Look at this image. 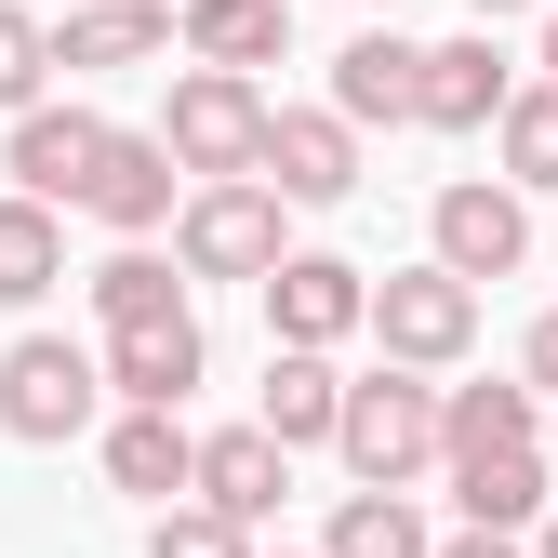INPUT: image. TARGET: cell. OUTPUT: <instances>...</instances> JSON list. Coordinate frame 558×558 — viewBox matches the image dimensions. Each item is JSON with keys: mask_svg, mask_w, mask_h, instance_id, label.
I'll return each mask as SVG.
<instances>
[{"mask_svg": "<svg viewBox=\"0 0 558 558\" xmlns=\"http://www.w3.org/2000/svg\"><path fill=\"white\" fill-rule=\"evenodd\" d=\"M426 240H439L426 266L465 279V293H478V279H519V266H532V199H519V186H439Z\"/></svg>", "mask_w": 558, "mask_h": 558, "instance_id": "obj_8", "label": "cell"}, {"mask_svg": "<svg viewBox=\"0 0 558 558\" xmlns=\"http://www.w3.org/2000/svg\"><path fill=\"white\" fill-rule=\"evenodd\" d=\"M332 120L360 133V120H412V40L399 27H360L332 53Z\"/></svg>", "mask_w": 558, "mask_h": 558, "instance_id": "obj_16", "label": "cell"}, {"mask_svg": "<svg viewBox=\"0 0 558 558\" xmlns=\"http://www.w3.org/2000/svg\"><path fill=\"white\" fill-rule=\"evenodd\" d=\"M147 558H253V532H227L214 506H160L147 519Z\"/></svg>", "mask_w": 558, "mask_h": 558, "instance_id": "obj_26", "label": "cell"}, {"mask_svg": "<svg viewBox=\"0 0 558 558\" xmlns=\"http://www.w3.org/2000/svg\"><path fill=\"white\" fill-rule=\"evenodd\" d=\"M40 81H53V27L27 14V0H0V120H27Z\"/></svg>", "mask_w": 558, "mask_h": 558, "instance_id": "obj_25", "label": "cell"}, {"mask_svg": "<svg viewBox=\"0 0 558 558\" xmlns=\"http://www.w3.org/2000/svg\"><path fill=\"white\" fill-rule=\"evenodd\" d=\"M332 452H345L360 493H412V478L439 465V386L426 373H360L345 412H332Z\"/></svg>", "mask_w": 558, "mask_h": 558, "instance_id": "obj_1", "label": "cell"}, {"mask_svg": "<svg viewBox=\"0 0 558 558\" xmlns=\"http://www.w3.org/2000/svg\"><path fill=\"white\" fill-rule=\"evenodd\" d=\"M506 53H493V27H465V40H412V120L426 133H493L506 120Z\"/></svg>", "mask_w": 558, "mask_h": 558, "instance_id": "obj_9", "label": "cell"}, {"mask_svg": "<svg viewBox=\"0 0 558 558\" xmlns=\"http://www.w3.org/2000/svg\"><path fill=\"white\" fill-rule=\"evenodd\" d=\"M519 373H532V386H558V306H545V319L519 332Z\"/></svg>", "mask_w": 558, "mask_h": 558, "instance_id": "obj_27", "label": "cell"}, {"mask_svg": "<svg viewBox=\"0 0 558 558\" xmlns=\"http://www.w3.org/2000/svg\"><path fill=\"white\" fill-rule=\"evenodd\" d=\"M332 412H345V373H332V360H293V345H266V412H253V426H266L279 452H306V439H332Z\"/></svg>", "mask_w": 558, "mask_h": 558, "instance_id": "obj_17", "label": "cell"}, {"mask_svg": "<svg viewBox=\"0 0 558 558\" xmlns=\"http://www.w3.org/2000/svg\"><path fill=\"white\" fill-rule=\"evenodd\" d=\"M452 506H465V532H519V519H545V439H532V452H478V465H452Z\"/></svg>", "mask_w": 558, "mask_h": 558, "instance_id": "obj_19", "label": "cell"}, {"mask_svg": "<svg viewBox=\"0 0 558 558\" xmlns=\"http://www.w3.org/2000/svg\"><path fill=\"white\" fill-rule=\"evenodd\" d=\"M279 253H293V240H279V199L266 186H186L173 199V266L186 279H266Z\"/></svg>", "mask_w": 558, "mask_h": 558, "instance_id": "obj_4", "label": "cell"}, {"mask_svg": "<svg viewBox=\"0 0 558 558\" xmlns=\"http://www.w3.org/2000/svg\"><path fill=\"white\" fill-rule=\"evenodd\" d=\"M133 412H186V386L214 373V345H199V319H147V332H107V360H94Z\"/></svg>", "mask_w": 558, "mask_h": 558, "instance_id": "obj_12", "label": "cell"}, {"mask_svg": "<svg viewBox=\"0 0 558 558\" xmlns=\"http://www.w3.org/2000/svg\"><path fill=\"white\" fill-rule=\"evenodd\" d=\"M493 147H506V186H519V199H532V186H558V94H545V81H532V94H506Z\"/></svg>", "mask_w": 558, "mask_h": 558, "instance_id": "obj_24", "label": "cell"}, {"mask_svg": "<svg viewBox=\"0 0 558 558\" xmlns=\"http://www.w3.org/2000/svg\"><path fill=\"white\" fill-rule=\"evenodd\" d=\"M266 345H293V360H332L345 332H360V306H373V279L345 266V253H279L266 279Z\"/></svg>", "mask_w": 558, "mask_h": 558, "instance_id": "obj_6", "label": "cell"}, {"mask_svg": "<svg viewBox=\"0 0 558 558\" xmlns=\"http://www.w3.org/2000/svg\"><path fill=\"white\" fill-rule=\"evenodd\" d=\"M53 279H66V227L40 199H0V306H40Z\"/></svg>", "mask_w": 558, "mask_h": 558, "instance_id": "obj_22", "label": "cell"}, {"mask_svg": "<svg viewBox=\"0 0 558 558\" xmlns=\"http://www.w3.org/2000/svg\"><path fill=\"white\" fill-rule=\"evenodd\" d=\"M81 214L120 227V240L173 227V160H160V133H107V160H94V186H81Z\"/></svg>", "mask_w": 558, "mask_h": 558, "instance_id": "obj_14", "label": "cell"}, {"mask_svg": "<svg viewBox=\"0 0 558 558\" xmlns=\"http://www.w3.org/2000/svg\"><path fill=\"white\" fill-rule=\"evenodd\" d=\"M532 558H558V519H545V545H532Z\"/></svg>", "mask_w": 558, "mask_h": 558, "instance_id": "obj_31", "label": "cell"}, {"mask_svg": "<svg viewBox=\"0 0 558 558\" xmlns=\"http://www.w3.org/2000/svg\"><path fill=\"white\" fill-rule=\"evenodd\" d=\"M426 545H439V532L412 519V493H345V506H332V545H319V558H426Z\"/></svg>", "mask_w": 558, "mask_h": 558, "instance_id": "obj_23", "label": "cell"}, {"mask_svg": "<svg viewBox=\"0 0 558 558\" xmlns=\"http://www.w3.org/2000/svg\"><path fill=\"white\" fill-rule=\"evenodd\" d=\"M478 452H532V386H452L439 399V465H478Z\"/></svg>", "mask_w": 558, "mask_h": 558, "instance_id": "obj_20", "label": "cell"}, {"mask_svg": "<svg viewBox=\"0 0 558 558\" xmlns=\"http://www.w3.org/2000/svg\"><path fill=\"white\" fill-rule=\"evenodd\" d=\"M253 558H266V545H253ZM279 558H293V545H279Z\"/></svg>", "mask_w": 558, "mask_h": 558, "instance_id": "obj_32", "label": "cell"}, {"mask_svg": "<svg viewBox=\"0 0 558 558\" xmlns=\"http://www.w3.org/2000/svg\"><path fill=\"white\" fill-rule=\"evenodd\" d=\"M186 465H199V439L173 426V412H120V426H107V478H120L133 506H173Z\"/></svg>", "mask_w": 558, "mask_h": 558, "instance_id": "obj_18", "label": "cell"}, {"mask_svg": "<svg viewBox=\"0 0 558 558\" xmlns=\"http://www.w3.org/2000/svg\"><path fill=\"white\" fill-rule=\"evenodd\" d=\"M253 147H266V94L227 81V66H186L173 107H160V160L199 186H253Z\"/></svg>", "mask_w": 558, "mask_h": 558, "instance_id": "obj_2", "label": "cell"}, {"mask_svg": "<svg viewBox=\"0 0 558 558\" xmlns=\"http://www.w3.org/2000/svg\"><path fill=\"white\" fill-rule=\"evenodd\" d=\"M147 53H173V0H94L53 27V66H147Z\"/></svg>", "mask_w": 558, "mask_h": 558, "instance_id": "obj_15", "label": "cell"}, {"mask_svg": "<svg viewBox=\"0 0 558 558\" xmlns=\"http://www.w3.org/2000/svg\"><path fill=\"white\" fill-rule=\"evenodd\" d=\"M173 40L199 66H227V81H253V66L293 53V0H173Z\"/></svg>", "mask_w": 558, "mask_h": 558, "instance_id": "obj_13", "label": "cell"}, {"mask_svg": "<svg viewBox=\"0 0 558 558\" xmlns=\"http://www.w3.org/2000/svg\"><path fill=\"white\" fill-rule=\"evenodd\" d=\"M107 133H120V120H94V107H27L14 147H0V173H14V199H40V214H81Z\"/></svg>", "mask_w": 558, "mask_h": 558, "instance_id": "obj_10", "label": "cell"}, {"mask_svg": "<svg viewBox=\"0 0 558 558\" xmlns=\"http://www.w3.org/2000/svg\"><path fill=\"white\" fill-rule=\"evenodd\" d=\"M94 319L107 332H147V319H186V279L147 253V240H120L107 266H94Z\"/></svg>", "mask_w": 558, "mask_h": 558, "instance_id": "obj_21", "label": "cell"}, {"mask_svg": "<svg viewBox=\"0 0 558 558\" xmlns=\"http://www.w3.org/2000/svg\"><path fill=\"white\" fill-rule=\"evenodd\" d=\"M94 399H107V373H94V345H66V332H27L14 360H0V426L14 439H81L94 426Z\"/></svg>", "mask_w": 558, "mask_h": 558, "instance_id": "obj_5", "label": "cell"}, {"mask_svg": "<svg viewBox=\"0 0 558 558\" xmlns=\"http://www.w3.org/2000/svg\"><path fill=\"white\" fill-rule=\"evenodd\" d=\"M360 332H386V373H452L465 345H478V293L439 279V266H399V279H373Z\"/></svg>", "mask_w": 558, "mask_h": 558, "instance_id": "obj_3", "label": "cell"}, {"mask_svg": "<svg viewBox=\"0 0 558 558\" xmlns=\"http://www.w3.org/2000/svg\"><path fill=\"white\" fill-rule=\"evenodd\" d=\"M253 186L279 199V214H319V199H345V186H360V133H345L332 107H266Z\"/></svg>", "mask_w": 558, "mask_h": 558, "instance_id": "obj_7", "label": "cell"}, {"mask_svg": "<svg viewBox=\"0 0 558 558\" xmlns=\"http://www.w3.org/2000/svg\"><path fill=\"white\" fill-rule=\"evenodd\" d=\"M426 558H519V532H452V545H426Z\"/></svg>", "mask_w": 558, "mask_h": 558, "instance_id": "obj_28", "label": "cell"}, {"mask_svg": "<svg viewBox=\"0 0 558 558\" xmlns=\"http://www.w3.org/2000/svg\"><path fill=\"white\" fill-rule=\"evenodd\" d=\"M465 14H478V27H506V14H532V0H465Z\"/></svg>", "mask_w": 558, "mask_h": 558, "instance_id": "obj_29", "label": "cell"}, {"mask_svg": "<svg viewBox=\"0 0 558 558\" xmlns=\"http://www.w3.org/2000/svg\"><path fill=\"white\" fill-rule=\"evenodd\" d=\"M545 94H558V14H545Z\"/></svg>", "mask_w": 558, "mask_h": 558, "instance_id": "obj_30", "label": "cell"}, {"mask_svg": "<svg viewBox=\"0 0 558 558\" xmlns=\"http://www.w3.org/2000/svg\"><path fill=\"white\" fill-rule=\"evenodd\" d=\"M186 493L214 506L227 532H266L279 493H293V452H279L266 426H214V439H199V465H186Z\"/></svg>", "mask_w": 558, "mask_h": 558, "instance_id": "obj_11", "label": "cell"}]
</instances>
